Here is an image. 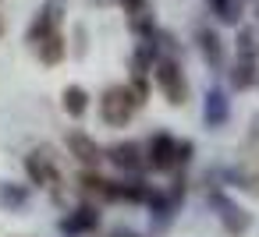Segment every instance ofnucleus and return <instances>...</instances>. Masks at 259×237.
Listing matches in <instances>:
<instances>
[{"mask_svg": "<svg viewBox=\"0 0 259 237\" xmlns=\"http://www.w3.org/2000/svg\"><path fill=\"white\" fill-rule=\"evenodd\" d=\"M142 106H146V103L139 99V92H135L132 85H114V89H107L103 99H100V117H103L107 128H128L132 117H135Z\"/></svg>", "mask_w": 259, "mask_h": 237, "instance_id": "obj_1", "label": "nucleus"}, {"mask_svg": "<svg viewBox=\"0 0 259 237\" xmlns=\"http://www.w3.org/2000/svg\"><path fill=\"white\" fill-rule=\"evenodd\" d=\"M149 75H153L160 96H163L170 106H185V103H188V78H185L178 57H156V64H153Z\"/></svg>", "mask_w": 259, "mask_h": 237, "instance_id": "obj_2", "label": "nucleus"}, {"mask_svg": "<svg viewBox=\"0 0 259 237\" xmlns=\"http://www.w3.org/2000/svg\"><path fill=\"white\" fill-rule=\"evenodd\" d=\"M25 173H29V181L36 188H47V191H57L61 188V170H57V163L43 149H36V152L25 156Z\"/></svg>", "mask_w": 259, "mask_h": 237, "instance_id": "obj_5", "label": "nucleus"}, {"mask_svg": "<svg viewBox=\"0 0 259 237\" xmlns=\"http://www.w3.org/2000/svg\"><path fill=\"white\" fill-rule=\"evenodd\" d=\"M128 85H132V89L139 92V99L146 103V96H149V78H146V75H132V82H128Z\"/></svg>", "mask_w": 259, "mask_h": 237, "instance_id": "obj_21", "label": "nucleus"}, {"mask_svg": "<svg viewBox=\"0 0 259 237\" xmlns=\"http://www.w3.org/2000/svg\"><path fill=\"white\" fill-rule=\"evenodd\" d=\"M32 198V188L29 184H18V181H0V209L8 212H22Z\"/></svg>", "mask_w": 259, "mask_h": 237, "instance_id": "obj_10", "label": "nucleus"}, {"mask_svg": "<svg viewBox=\"0 0 259 237\" xmlns=\"http://www.w3.org/2000/svg\"><path fill=\"white\" fill-rule=\"evenodd\" d=\"M192 152H195V145H192L188 138H178V156H174V170L188 166V163H192Z\"/></svg>", "mask_w": 259, "mask_h": 237, "instance_id": "obj_19", "label": "nucleus"}, {"mask_svg": "<svg viewBox=\"0 0 259 237\" xmlns=\"http://www.w3.org/2000/svg\"><path fill=\"white\" fill-rule=\"evenodd\" d=\"M36 57H39V64H47V68H54V64H61L64 61V39H61V32L54 29L47 39H39L36 43Z\"/></svg>", "mask_w": 259, "mask_h": 237, "instance_id": "obj_14", "label": "nucleus"}, {"mask_svg": "<svg viewBox=\"0 0 259 237\" xmlns=\"http://www.w3.org/2000/svg\"><path fill=\"white\" fill-rule=\"evenodd\" d=\"M255 85H259V78H255Z\"/></svg>", "mask_w": 259, "mask_h": 237, "instance_id": "obj_24", "label": "nucleus"}, {"mask_svg": "<svg viewBox=\"0 0 259 237\" xmlns=\"http://www.w3.org/2000/svg\"><path fill=\"white\" fill-rule=\"evenodd\" d=\"M153 184L146 181V177H135V173H128V181H117V195H121V202H132V205H146L149 198H153Z\"/></svg>", "mask_w": 259, "mask_h": 237, "instance_id": "obj_11", "label": "nucleus"}, {"mask_svg": "<svg viewBox=\"0 0 259 237\" xmlns=\"http://www.w3.org/2000/svg\"><path fill=\"white\" fill-rule=\"evenodd\" d=\"M61 106H64V113L68 117H85V110H89V92L82 89V85H64V92H61Z\"/></svg>", "mask_w": 259, "mask_h": 237, "instance_id": "obj_16", "label": "nucleus"}, {"mask_svg": "<svg viewBox=\"0 0 259 237\" xmlns=\"http://www.w3.org/2000/svg\"><path fill=\"white\" fill-rule=\"evenodd\" d=\"M199 53H202V61H206L213 71L224 68V39H220L213 29H199Z\"/></svg>", "mask_w": 259, "mask_h": 237, "instance_id": "obj_13", "label": "nucleus"}, {"mask_svg": "<svg viewBox=\"0 0 259 237\" xmlns=\"http://www.w3.org/2000/svg\"><path fill=\"white\" fill-rule=\"evenodd\" d=\"M255 78H259V64H255V57H238L234 68H231V85L241 92V89H252Z\"/></svg>", "mask_w": 259, "mask_h": 237, "instance_id": "obj_15", "label": "nucleus"}, {"mask_svg": "<svg viewBox=\"0 0 259 237\" xmlns=\"http://www.w3.org/2000/svg\"><path fill=\"white\" fill-rule=\"evenodd\" d=\"M78 184H82V191H89V195H96V198H103V202H121L117 181H107V177H100V173H93V170H82Z\"/></svg>", "mask_w": 259, "mask_h": 237, "instance_id": "obj_12", "label": "nucleus"}, {"mask_svg": "<svg viewBox=\"0 0 259 237\" xmlns=\"http://www.w3.org/2000/svg\"><path fill=\"white\" fill-rule=\"evenodd\" d=\"M238 57H255V46H252V29H241V32H238Z\"/></svg>", "mask_w": 259, "mask_h": 237, "instance_id": "obj_20", "label": "nucleus"}, {"mask_svg": "<svg viewBox=\"0 0 259 237\" xmlns=\"http://www.w3.org/2000/svg\"><path fill=\"white\" fill-rule=\"evenodd\" d=\"M96 226H100V209H96L93 202L75 205V209L61 219V233H64V237H85V233H93Z\"/></svg>", "mask_w": 259, "mask_h": 237, "instance_id": "obj_6", "label": "nucleus"}, {"mask_svg": "<svg viewBox=\"0 0 259 237\" xmlns=\"http://www.w3.org/2000/svg\"><path fill=\"white\" fill-rule=\"evenodd\" d=\"M110 237H142L139 230H132V226H114L110 230Z\"/></svg>", "mask_w": 259, "mask_h": 237, "instance_id": "obj_23", "label": "nucleus"}, {"mask_svg": "<svg viewBox=\"0 0 259 237\" xmlns=\"http://www.w3.org/2000/svg\"><path fill=\"white\" fill-rule=\"evenodd\" d=\"M227 121H231V99H227V92H224L220 85L206 89V99H202V124H206L209 131H220Z\"/></svg>", "mask_w": 259, "mask_h": 237, "instance_id": "obj_7", "label": "nucleus"}, {"mask_svg": "<svg viewBox=\"0 0 259 237\" xmlns=\"http://www.w3.org/2000/svg\"><path fill=\"white\" fill-rule=\"evenodd\" d=\"M117 4H121L128 15H135V11H142V8H146V0H117Z\"/></svg>", "mask_w": 259, "mask_h": 237, "instance_id": "obj_22", "label": "nucleus"}, {"mask_svg": "<svg viewBox=\"0 0 259 237\" xmlns=\"http://www.w3.org/2000/svg\"><path fill=\"white\" fill-rule=\"evenodd\" d=\"M68 152H71L85 170H96V166H100V159H103L100 142H96L93 135H85V131H68Z\"/></svg>", "mask_w": 259, "mask_h": 237, "instance_id": "obj_9", "label": "nucleus"}, {"mask_svg": "<svg viewBox=\"0 0 259 237\" xmlns=\"http://www.w3.org/2000/svg\"><path fill=\"white\" fill-rule=\"evenodd\" d=\"M110 163H114V170H121V173H139L142 166H146V152H142V142H117V145H110L107 152H103Z\"/></svg>", "mask_w": 259, "mask_h": 237, "instance_id": "obj_8", "label": "nucleus"}, {"mask_svg": "<svg viewBox=\"0 0 259 237\" xmlns=\"http://www.w3.org/2000/svg\"><path fill=\"white\" fill-rule=\"evenodd\" d=\"M142 152H146V166H153V170H174L178 138L170 131H156V135H149V142L142 145Z\"/></svg>", "mask_w": 259, "mask_h": 237, "instance_id": "obj_4", "label": "nucleus"}, {"mask_svg": "<svg viewBox=\"0 0 259 237\" xmlns=\"http://www.w3.org/2000/svg\"><path fill=\"white\" fill-rule=\"evenodd\" d=\"M206 4H209V11H213L220 22H227V25H238V15H241L238 0H206Z\"/></svg>", "mask_w": 259, "mask_h": 237, "instance_id": "obj_18", "label": "nucleus"}, {"mask_svg": "<svg viewBox=\"0 0 259 237\" xmlns=\"http://www.w3.org/2000/svg\"><path fill=\"white\" fill-rule=\"evenodd\" d=\"M54 29H57V15H54V8H43V11L36 15V22L29 25V32H25V43H29V46H36V43H39V39H47Z\"/></svg>", "mask_w": 259, "mask_h": 237, "instance_id": "obj_17", "label": "nucleus"}, {"mask_svg": "<svg viewBox=\"0 0 259 237\" xmlns=\"http://www.w3.org/2000/svg\"><path fill=\"white\" fill-rule=\"evenodd\" d=\"M206 202H209V209L217 212V219H220V226L231 233V237H245L248 233V226H252V216L227 195V191H220V188H209V195H206Z\"/></svg>", "mask_w": 259, "mask_h": 237, "instance_id": "obj_3", "label": "nucleus"}]
</instances>
